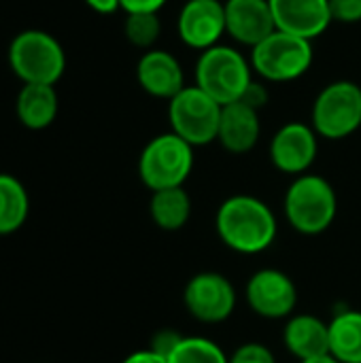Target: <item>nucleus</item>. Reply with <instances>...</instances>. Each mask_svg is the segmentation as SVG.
Returning a JSON list of instances; mask_svg holds the SVG:
<instances>
[{
    "mask_svg": "<svg viewBox=\"0 0 361 363\" xmlns=\"http://www.w3.org/2000/svg\"><path fill=\"white\" fill-rule=\"evenodd\" d=\"M251 68L262 81L289 83L306 74L313 66V40L274 30L251 49Z\"/></svg>",
    "mask_w": 361,
    "mask_h": 363,
    "instance_id": "423d86ee",
    "label": "nucleus"
},
{
    "mask_svg": "<svg viewBox=\"0 0 361 363\" xmlns=\"http://www.w3.org/2000/svg\"><path fill=\"white\" fill-rule=\"evenodd\" d=\"M268 100H270V94H268V87H266V83L260 79V81H251L249 85H247V89L243 91V96H240V100L238 102H243V104H247L249 108H253V111H262L266 104H268Z\"/></svg>",
    "mask_w": 361,
    "mask_h": 363,
    "instance_id": "a878e982",
    "label": "nucleus"
},
{
    "mask_svg": "<svg viewBox=\"0 0 361 363\" xmlns=\"http://www.w3.org/2000/svg\"><path fill=\"white\" fill-rule=\"evenodd\" d=\"M283 345L298 362L330 355V323L311 313L291 315L283 330Z\"/></svg>",
    "mask_w": 361,
    "mask_h": 363,
    "instance_id": "f3484780",
    "label": "nucleus"
},
{
    "mask_svg": "<svg viewBox=\"0 0 361 363\" xmlns=\"http://www.w3.org/2000/svg\"><path fill=\"white\" fill-rule=\"evenodd\" d=\"M223 4L226 34L243 47L253 49L277 30L270 0H223Z\"/></svg>",
    "mask_w": 361,
    "mask_h": 363,
    "instance_id": "4468645a",
    "label": "nucleus"
},
{
    "mask_svg": "<svg viewBox=\"0 0 361 363\" xmlns=\"http://www.w3.org/2000/svg\"><path fill=\"white\" fill-rule=\"evenodd\" d=\"M330 355L340 363H361V311H343L330 321Z\"/></svg>",
    "mask_w": 361,
    "mask_h": 363,
    "instance_id": "aec40b11",
    "label": "nucleus"
},
{
    "mask_svg": "<svg viewBox=\"0 0 361 363\" xmlns=\"http://www.w3.org/2000/svg\"><path fill=\"white\" fill-rule=\"evenodd\" d=\"M194 147L174 132H164L151 138L138 157V177L147 189L160 191L185 187L194 170Z\"/></svg>",
    "mask_w": 361,
    "mask_h": 363,
    "instance_id": "39448f33",
    "label": "nucleus"
},
{
    "mask_svg": "<svg viewBox=\"0 0 361 363\" xmlns=\"http://www.w3.org/2000/svg\"><path fill=\"white\" fill-rule=\"evenodd\" d=\"M85 4L100 15H113L121 9L119 0H85Z\"/></svg>",
    "mask_w": 361,
    "mask_h": 363,
    "instance_id": "c756f323",
    "label": "nucleus"
},
{
    "mask_svg": "<svg viewBox=\"0 0 361 363\" xmlns=\"http://www.w3.org/2000/svg\"><path fill=\"white\" fill-rule=\"evenodd\" d=\"M311 125L319 138L343 140L361 128V85L349 79L328 83L311 108Z\"/></svg>",
    "mask_w": 361,
    "mask_h": 363,
    "instance_id": "0eeeda50",
    "label": "nucleus"
},
{
    "mask_svg": "<svg viewBox=\"0 0 361 363\" xmlns=\"http://www.w3.org/2000/svg\"><path fill=\"white\" fill-rule=\"evenodd\" d=\"M9 66L21 83L55 85L66 70V53L45 30H23L9 45Z\"/></svg>",
    "mask_w": 361,
    "mask_h": 363,
    "instance_id": "20e7f679",
    "label": "nucleus"
},
{
    "mask_svg": "<svg viewBox=\"0 0 361 363\" xmlns=\"http://www.w3.org/2000/svg\"><path fill=\"white\" fill-rule=\"evenodd\" d=\"M221 104L198 85H187L168 102L170 132L181 136L194 149L217 140Z\"/></svg>",
    "mask_w": 361,
    "mask_h": 363,
    "instance_id": "6e6552de",
    "label": "nucleus"
},
{
    "mask_svg": "<svg viewBox=\"0 0 361 363\" xmlns=\"http://www.w3.org/2000/svg\"><path fill=\"white\" fill-rule=\"evenodd\" d=\"M332 19L338 23H360L361 0H330Z\"/></svg>",
    "mask_w": 361,
    "mask_h": 363,
    "instance_id": "393cba45",
    "label": "nucleus"
},
{
    "mask_svg": "<svg viewBox=\"0 0 361 363\" xmlns=\"http://www.w3.org/2000/svg\"><path fill=\"white\" fill-rule=\"evenodd\" d=\"M287 223L302 236H319L332 228L338 215L334 185L321 174H300L289 183L283 198Z\"/></svg>",
    "mask_w": 361,
    "mask_h": 363,
    "instance_id": "f03ea898",
    "label": "nucleus"
},
{
    "mask_svg": "<svg viewBox=\"0 0 361 363\" xmlns=\"http://www.w3.org/2000/svg\"><path fill=\"white\" fill-rule=\"evenodd\" d=\"M121 363H168V359L160 353H155L153 349H140L130 353Z\"/></svg>",
    "mask_w": 361,
    "mask_h": 363,
    "instance_id": "c85d7f7f",
    "label": "nucleus"
},
{
    "mask_svg": "<svg viewBox=\"0 0 361 363\" xmlns=\"http://www.w3.org/2000/svg\"><path fill=\"white\" fill-rule=\"evenodd\" d=\"M60 100L55 85H40V83H23L17 100L15 113L23 128L28 130H45L57 117Z\"/></svg>",
    "mask_w": 361,
    "mask_h": 363,
    "instance_id": "a211bd4d",
    "label": "nucleus"
},
{
    "mask_svg": "<svg viewBox=\"0 0 361 363\" xmlns=\"http://www.w3.org/2000/svg\"><path fill=\"white\" fill-rule=\"evenodd\" d=\"M230 363H277V357L262 342H245L230 355Z\"/></svg>",
    "mask_w": 361,
    "mask_h": 363,
    "instance_id": "b1692460",
    "label": "nucleus"
},
{
    "mask_svg": "<svg viewBox=\"0 0 361 363\" xmlns=\"http://www.w3.org/2000/svg\"><path fill=\"white\" fill-rule=\"evenodd\" d=\"M183 304L196 321L204 325H217L234 315L238 294L226 274L206 270L187 281L183 289Z\"/></svg>",
    "mask_w": 361,
    "mask_h": 363,
    "instance_id": "1a4fd4ad",
    "label": "nucleus"
},
{
    "mask_svg": "<svg viewBox=\"0 0 361 363\" xmlns=\"http://www.w3.org/2000/svg\"><path fill=\"white\" fill-rule=\"evenodd\" d=\"M123 13H160L168 0H119Z\"/></svg>",
    "mask_w": 361,
    "mask_h": 363,
    "instance_id": "cd10ccee",
    "label": "nucleus"
},
{
    "mask_svg": "<svg viewBox=\"0 0 361 363\" xmlns=\"http://www.w3.org/2000/svg\"><path fill=\"white\" fill-rule=\"evenodd\" d=\"M181 340H183V336H181L179 332H174V330L166 328V330L155 332V336L151 338L149 349H153L155 353H160V355H164V357L168 359V355L177 349V345H179Z\"/></svg>",
    "mask_w": 361,
    "mask_h": 363,
    "instance_id": "bb28decb",
    "label": "nucleus"
},
{
    "mask_svg": "<svg viewBox=\"0 0 361 363\" xmlns=\"http://www.w3.org/2000/svg\"><path fill=\"white\" fill-rule=\"evenodd\" d=\"M215 232L230 251L240 255H260L274 245L279 221L264 200L249 194H236L219 204Z\"/></svg>",
    "mask_w": 361,
    "mask_h": 363,
    "instance_id": "f257e3e1",
    "label": "nucleus"
},
{
    "mask_svg": "<svg viewBox=\"0 0 361 363\" xmlns=\"http://www.w3.org/2000/svg\"><path fill=\"white\" fill-rule=\"evenodd\" d=\"M151 221L164 232H179L191 219V196L185 187H170L151 194L149 200Z\"/></svg>",
    "mask_w": 361,
    "mask_h": 363,
    "instance_id": "6ab92c4d",
    "label": "nucleus"
},
{
    "mask_svg": "<svg viewBox=\"0 0 361 363\" xmlns=\"http://www.w3.org/2000/svg\"><path fill=\"white\" fill-rule=\"evenodd\" d=\"M247 306L262 319H289L298 306V287L294 279L279 268L253 272L245 285Z\"/></svg>",
    "mask_w": 361,
    "mask_h": 363,
    "instance_id": "9d476101",
    "label": "nucleus"
},
{
    "mask_svg": "<svg viewBox=\"0 0 361 363\" xmlns=\"http://www.w3.org/2000/svg\"><path fill=\"white\" fill-rule=\"evenodd\" d=\"M262 136L260 113L243 102H232L221 108L217 143L232 155H245L255 149Z\"/></svg>",
    "mask_w": 361,
    "mask_h": 363,
    "instance_id": "dca6fc26",
    "label": "nucleus"
},
{
    "mask_svg": "<svg viewBox=\"0 0 361 363\" xmlns=\"http://www.w3.org/2000/svg\"><path fill=\"white\" fill-rule=\"evenodd\" d=\"M319 153V136L311 123L289 121L281 125L270 140L272 166L289 177H300L311 170Z\"/></svg>",
    "mask_w": 361,
    "mask_h": 363,
    "instance_id": "9b49d317",
    "label": "nucleus"
},
{
    "mask_svg": "<svg viewBox=\"0 0 361 363\" xmlns=\"http://www.w3.org/2000/svg\"><path fill=\"white\" fill-rule=\"evenodd\" d=\"M177 32L183 45L200 53L219 45L226 34L223 0H187L179 11Z\"/></svg>",
    "mask_w": 361,
    "mask_h": 363,
    "instance_id": "f8f14e48",
    "label": "nucleus"
},
{
    "mask_svg": "<svg viewBox=\"0 0 361 363\" xmlns=\"http://www.w3.org/2000/svg\"><path fill=\"white\" fill-rule=\"evenodd\" d=\"M298 363H340V362H336L332 355H323V357H315V359H306V362H298Z\"/></svg>",
    "mask_w": 361,
    "mask_h": 363,
    "instance_id": "7c9ffc66",
    "label": "nucleus"
},
{
    "mask_svg": "<svg viewBox=\"0 0 361 363\" xmlns=\"http://www.w3.org/2000/svg\"><path fill=\"white\" fill-rule=\"evenodd\" d=\"M168 363H230V355L209 338L183 336L177 349L168 355Z\"/></svg>",
    "mask_w": 361,
    "mask_h": 363,
    "instance_id": "4be33fe9",
    "label": "nucleus"
},
{
    "mask_svg": "<svg viewBox=\"0 0 361 363\" xmlns=\"http://www.w3.org/2000/svg\"><path fill=\"white\" fill-rule=\"evenodd\" d=\"M136 81L140 89L160 100H172L181 89H185V72L177 55L166 49H149L136 62Z\"/></svg>",
    "mask_w": 361,
    "mask_h": 363,
    "instance_id": "ddd939ff",
    "label": "nucleus"
},
{
    "mask_svg": "<svg viewBox=\"0 0 361 363\" xmlns=\"http://www.w3.org/2000/svg\"><path fill=\"white\" fill-rule=\"evenodd\" d=\"M30 213V198L21 181L0 174V236L17 232Z\"/></svg>",
    "mask_w": 361,
    "mask_h": 363,
    "instance_id": "412c9836",
    "label": "nucleus"
},
{
    "mask_svg": "<svg viewBox=\"0 0 361 363\" xmlns=\"http://www.w3.org/2000/svg\"><path fill=\"white\" fill-rule=\"evenodd\" d=\"M270 9L277 30L306 40L321 36L334 21L330 0H270Z\"/></svg>",
    "mask_w": 361,
    "mask_h": 363,
    "instance_id": "2eb2a0df",
    "label": "nucleus"
},
{
    "mask_svg": "<svg viewBox=\"0 0 361 363\" xmlns=\"http://www.w3.org/2000/svg\"><path fill=\"white\" fill-rule=\"evenodd\" d=\"M194 79V85H198L213 100L226 106L238 102L247 85L253 81L251 60H247L240 49L219 43L200 53Z\"/></svg>",
    "mask_w": 361,
    "mask_h": 363,
    "instance_id": "7ed1b4c3",
    "label": "nucleus"
},
{
    "mask_svg": "<svg viewBox=\"0 0 361 363\" xmlns=\"http://www.w3.org/2000/svg\"><path fill=\"white\" fill-rule=\"evenodd\" d=\"M123 34L132 47L149 51L162 36V19L157 13H126Z\"/></svg>",
    "mask_w": 361,
    "mask_h": 363,
    "instance_id": "5701e85b",
    "label": "nucleus"
}]
</instances>
